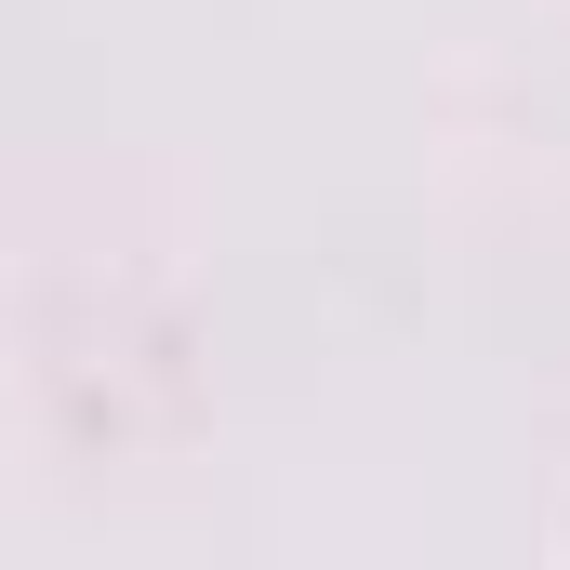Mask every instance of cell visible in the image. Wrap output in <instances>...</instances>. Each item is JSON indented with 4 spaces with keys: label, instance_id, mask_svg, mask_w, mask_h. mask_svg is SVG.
Returning <instances> with one entry per match:
<instances>
[]
</instances>
